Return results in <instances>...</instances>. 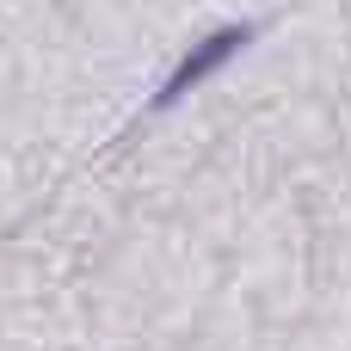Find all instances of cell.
Wrapping results in <instances>:
<instances>
[{
    "label": "cell",
    "instance_id": "1",
    "mask_svg": "<svg viewBox=\"0 0 351 351\" xmlns=\"http://www.w3.org/2000/svg\"><path fill=\"white\" fill-rule=\"evenodd\" d=\"M247 43H253V25H222V31L197 37V43L185 49V62H179V68L167 74V86L154 93V111H167L173 99H185V93H191L197 80H210V74H216L222 62H234V56H241Z\"/></svg>",
    "mask_w": 351,
    "mask_h": 351
}]
</instances>
